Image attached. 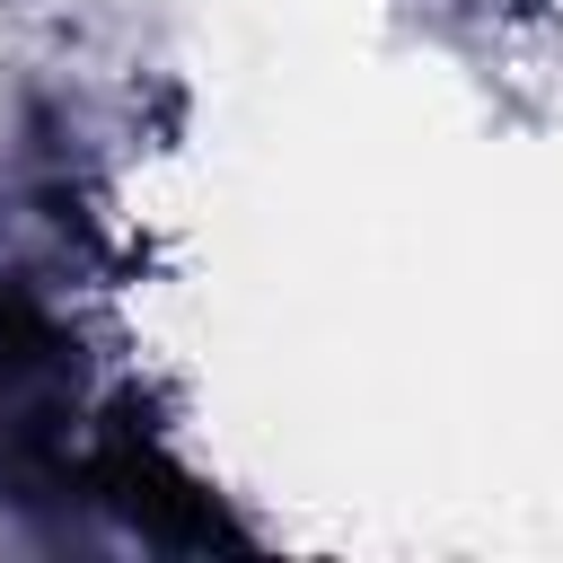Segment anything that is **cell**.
<instances>
[{
  "label": "cell",
  "instance_id": "6da1fadb",
  "mask_svg": "<svg viewBox=\"0 0 563 563\" xmlns=\"http://www.w3.org/2000/svg\"><path fill=\"white\" fill-rule=\"evenodd\" d=\"M88 475H97V493H106L123 519H141V528L167 537V545H246V537L229 528V510H220L158 440H141V431H114Z\"/></svg>",
  "mask_w": 563,
  "mask_h": 563
}]
</instances>
